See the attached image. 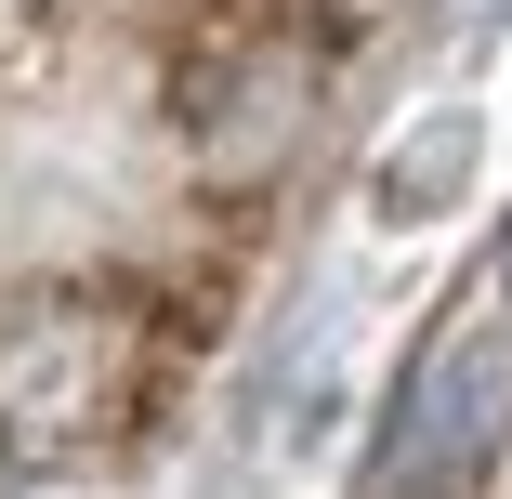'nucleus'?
Wrapping results in <instances>:
<instances>
[{
  "mask_svg": "<svg viewBox=\"0 0 512 499\" xmlns=\"http://www.w3.org/2000/svg\"><path fill=\"white\" fill-rule=\"evenodd\" d=\"M132 408H145V329H132V303L53 289V303L0 316V447L14 460H79V447H106Z\"/></svg>",
  "mask_w": 512,
  "mask_h": 499,
  "instance_id": "nucleus-1",
  "label": "nucleus"
},
{
  "mask_svg": "<svg viewBox=\"0 0 512 499\" xmlns=\"http://www.w3.org/2000/svg\"><path fill=\"white\" fill-rule=\"evenodd\" d=\"M499 434H512V329H434L394 394V434H381V499L460 486Z\"/></svg>",
  "mask_w": 512,
  "mask_h": 499,
  "instance_id": "nucleus-2",
  "label": "nucleus"
},
{
  "mask_svg": "<svg viewBox=\"0 0 512 499\" xmlns=\"http://www.w3.org/2000/svg\"><path fill=\"white\" fill-rule=\"evenodd\" d=\"M302 106H316V53L302 40H237V79H197V132H211V158H237V171H263L302 132Z\"/></svg>",
  "mask_w": 512,
  "mask_h": 499,
  "instance_id": "nucleus-3",
  "label": "nucleus"
},
{
  "mask_svg": "<svg viewBox=\"0 0 512 499\" xmlns=\"http://www.w3.org/2000/svg\"><path fill=\"white\" fill-rule=\"evenodd\" d=\"M460 184H473V119H460V106L407 119V145L381 158V211H394V224H434Z\"/></svg>",
  "mask_w": 512,
  "mask_h": 499,
  "instance_id": "nucleus-4",
  "label": "nucleus"
}]
</instances>
